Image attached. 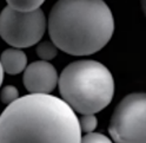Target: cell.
<instances>
[{"instance_id":"1","label":"cell","mask_w":146,"mask_h":143,"mask_svg":"<svg viewBox=\"0 0 146 143\" xmlns=\"http://www.w3.org/2000/svg\"><path fill=\"white\" fill-rule=\"evenodd\" d=\"M76 111L50 94H30L0 115V143H80Z\"/></svg>"},{"instance_id":"2","label":"cell","mask_w":146,"mask_h":143,"mask_svg":"<svg viewBox=\"0 0 146 143\" xmlns=\"http://www.w3.org/2000/svg\"><path fill=\"white\" fill-rule=\"evenodd\" d=\"M47 25L51 40L72 56L100 51L114 32L113 14L104 0H58Z\"/></svg>"},{"instance_id":"3","label":"cell","mask_w":146,"mask_h":143,"mask_svg":"<svg viewBox=\"0 0 146 143\" xmlns=\"http://www.w3.org/2000/svg\"><path fill=\"white\" fill-rule=\"evenodd\" d=\"M59 92L76 112L97 114L112 102L114 79L111 71L97 60L81 59L64 67L58 80Z\"/></svg>"},{"instance_id":"4","label":"cell","mask_w":146,"mask_h":143,"mask_svg":"<svg viewBox=\"0 0 146 143\" xmlns=\"http://www.w3.org/2000/svg\"><path fill=\"white\" fill-rule=\"evenodd\" d=\"M108 132L114 143H146V92H133L117 105Z\"/></svg>"},{"instance_id":"5","label":"cell","mask_w":146,"mask_h":143,"mask_svg":"<svg viewBox=\"0 0 146 143\" xmlns=\"http://www.w3.org/2000/svg\"><path fill=\"white\" fill-rule=\"evenodd\" d=\"M46 17L42 10L19 12L6 6L0 12V37L15 49L38 44L46 31Z\"/></svg>"},{"instance_id":"6","label":"cell","mask_w":146,"mask_h":143,"mask_svg":"<svg viewBox=\"0 0 146 143\" xmlns=\"http://www.w3.org/2000/svg\"><path fill=\"white\" fill-rule=\"evenodd\" d=\"M56 67L46 60L33 61L24 71L23 82L30 94H51L58 85Z\"/></svg>"},{"instance_id":"7","label":"cell","mask_w":146,"mask_h":143,"mask_svg":"<svg viewBox=\"0 0 146 143\" xmlns=\"http://www.w3.org/2000/svg\"><path fill=\"white\" fill-rule=\"evenodd\" d=\"M4 71L8 75L21 74L27 67V57L21 49H6L0 56Z\"/></svg>"},{"instance_id":"8","label":"cell","mask_w":146,"mask_h":143,"mask_svg":"<svg viewBox=\"0 0 146 143\" xmlns=\"http://www.w3.org/2000/svg\"><path fill=\"white\" fill-rule=\"evenodd\" d=\"M7 6L19 12H32L39 10L45 0H6Z\"/></svg>"},{"instance_id":"9","label":"cell","mask_w":146,"mask_h":143,"mask_svg":"<svg viewBox=\"0 0 146 143\" xmlns=\"http://www.w3.org/2000/svg\"><path fill=\"white\" fill-rule=\"evenodd\" d=\"M36 55L41 60L50 61L54 59L58 55V47L52 40L51 41H41L36 45Z\"/></svg>"},{"instance_id":"10","label":"cell","mask_w":146,"mask_h":143,"mask_svg":"<svg viewBox=\"0 0 146 143\" xmlns=\"http://www.w3.org/2000/svg\"><path fill=\"white\" fill-rule=\"evenodd\" d=\"M80 122V129H81V132H93L96 129H97V126H98V118L94 114H86V115H83L79 120Z\"/></svg>"},{"instance_id":"11","label":"cell","mask_w":146,"mask_h":143,"mask_svg":"<svg viewBox=\"0 0 146 143\" xmlns=\"http://www.w3.org/2000/svg\"><path fill=\"white\" fill-rule=\"evenodd\" d=\"M19 98V91L14 85H6L0 92V100L4 104H11Z\"/></svg>"},{"instance_id":"12","label":"cell","mask_w":146,"mask_h":143,"mask_svg":"<svg viewBox=\"0 0 146 143\" xmlns=\"http://www.w3.org/2000/svg\"><path fill=\"white\" fill-rule=\"evenodd\" d=\"M80 143H113L111 138L99 132H88L81 137Z\"/></svg>"},{"instance_id":"13","label":"cell","mask_w":146,"mask_h":143,"mask_svg":"<svg viewBox=\"0 0 146 143\" xmlns=\"http://www.w3.org/2000/svg\"><path fill=\"white\" fill-rule=\"evenodd\" d=\"M4 75H5V71H4V67L1 65V61H0V86H1V84L4 82Z\"/></svg>"},{"instance_id":"14","label":"cell","mask_w":146,"mask_h":143,"mask_svg":"<svg viewBox=\"0 0 146 143\" xmlns=\"http://www.w3.org/2000/svg\"><path fill=\"white\" fill-rule=\"evenodd\" d=\"M140 6H141V10L146 17V0H140Z\"/></svg>"}]
</instances>
